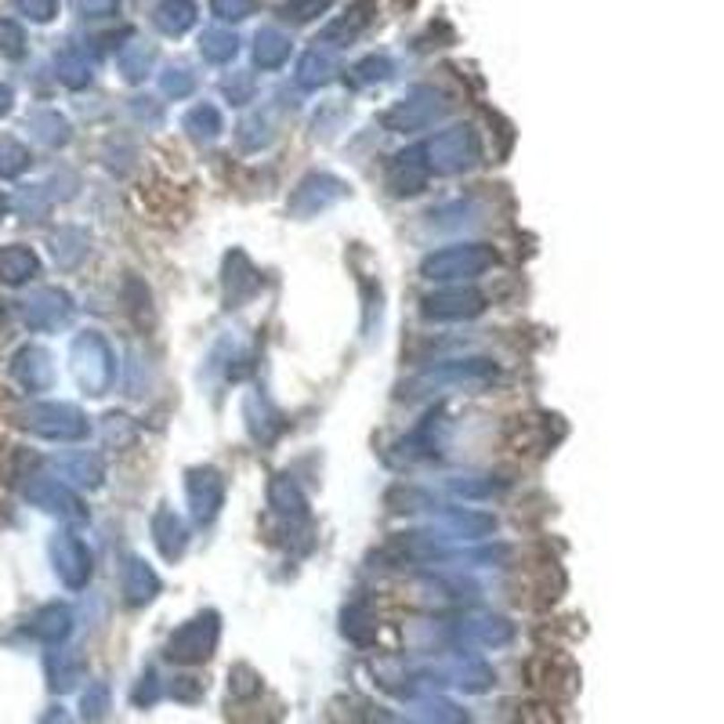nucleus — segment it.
<instances>
[{
    "label": "nucleus",
    "instance_id": "nucleus-5",
    "mask_svg": "<svg viewBox=\"0 0 724 724\" xmlns=\"http://www.w3.org/2000/svg\"><path fill=\"white\" fill-rule=\"evenodd\" d=\"M232 51H236V40H232V37H221V33L207 37V55H211V58H225V55H232Z\"/></svg>",
    "mask_w": 724,
    "mask_h": 724
},
{
    "label": "nucleus",
    "instance_id": "nucleus-3",
    "mask_svg": "<svg viewBox=\"0 0 724 724\" xmlns=\"http://www.w3.org/2000/svg\"><path fill=\"white\" fill-rule=\"evenodd\" d=\"M19 8L30 15V19H37V22H47L51 15H55V0H19Z\"/></svg>",
    "mask_w": 724,
    "mask_h": 724
},
{
    "label": "nucleus",
    "instance_id": "nucleus-7",
    "mask_svg": "<svg viewBox=\"0 0 724 724\" xmlns=\"http://www.w3.org/2000/svg\"><path fill=\"white\" fill-rule=\"evenodd\" d=\"M243 8H246L243 0H214V12H218V15H225V19H239V15H243Z\"/></svg>",
    "mask_w": 724,
    "mask_h": 724
},
{
    "label": "nucleus",
    "instance_id": "nucleus-9",
    "mask_svg": "<svg viewBox=\"0 0 724 724\" xmlns=\"http://www.w3.org/2000/svg\"><path fill=\"white\" fill-rule=\"evenodd\" d=\"M8 99H12V95H8V87H0V113L8 109Z\"/></svg>",
    "mask_w": 724,
    "mask_h": 724
},
{
    "label": "nucleus",
    "instance_id": "nucleus-6",
    "mask_svg": "<svg viewBox=\"0 0 724 724\" xmlns=\"http://www.w3.org/2000/svg\"><path fill=\"white\" fill-rule=\"evenodd\" d=\"M330 4V0H297L294 8H287V12H294V19H312L315 12H323Z\"/></svg>",
    "mask_w": 724,
    "mask_h": 724
},
{
    "label": "nucleus",
    "instance_id": "nucleus-8",
    "mask_svg": "<svg viewBox=\"0 0 724 724\" xmlns=\"http://www.w3.org/2000/svg\"><path fill=\"white\" fill-rule=\"evenodd\" d=\"M109 4H113V0H80V8H83L87 15H90V12H106Z\"/></svg>",
    "mask_w": 724,
    "mask_h": 724
},
{
    "label": "nucleus",
    "instance_id": "nucleus-4",
    "mask_svg": "<svg viewBox=\"0 0 724 724\" xmlns=\"http://www.w3.org/2000/svg\"><path fill=\"white\" fill-rule=\"evenodd\" d=\"M19 44H22V30L15 22H8V19H0V47H4V51H19Z\"/></svg>",
    "mask_w": 724,
    "mask_h": 724
},
{
    "label": "nucleus",
    "instance_id": "nucleus-1",
    "mask_svg": "<svg viewBox=\"0 0 724 724\" xmlns=\"http://www.w3.org/2000/svg\"><path fill=\"white\" fill-rule=\"evenodd\" d=\"M156 22L167 30V33H181L189 22H193V4H185V0H170V4H163L156 12Z\"/></svg>",
    "mask_w": 724,
    "mask_h": 724
},
{
    "label": "nucleus",
    "instance_id": "nucleus-2",
    "mask_svg": "<svg viewBox=\"0 0 724 724\" xmlns=\"http://www.w3.org/2000/svg\"><path fill=\"white\" fill-rule=\"evenodd\" d=\"M283 51H287V44H283V37H276V33H261V40H257V58L261 62H280L283 58Z\"/></svg>",
    "mask_w": 724,
    "mask_h": 724
}]
</instances>
